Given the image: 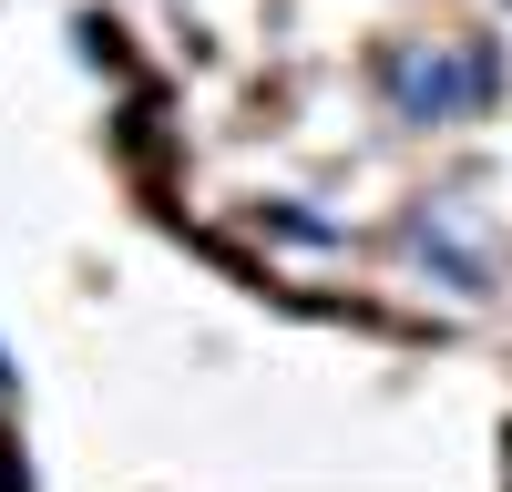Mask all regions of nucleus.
Here are the masks:
<instances>
[{"label":"nucleus","instance_id":"1","mask_svg":"<svg viewBox=\"0 0 512 492\" xmlns=\"http://www.w3.org/2000/svg\"><path fill=\"white\" fill-rule=\"evenodd\" d=\"M400 103H410L420 123H451V113L492 103V52H431V62H410Z\"/></svg>","mask_w":512,"mask_h":492}]
</instances>
